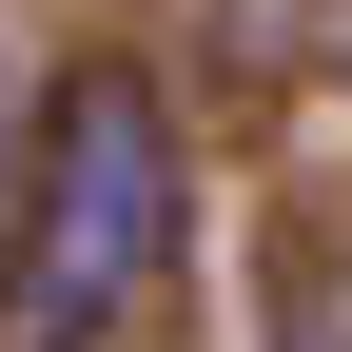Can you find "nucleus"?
Here are the masks:
<instances>
[{
	"label": "nucleus",
	"instance_id": "1",
	"mask_svg": "<svg viewBox=\"0 0 352 352\" xmlns=\"http://www.w3.org/2000/svg\"><path fill=\"white\" fill-rule=\"evenodd\" d=\"M176 254V138L138 78H78L59 98V157H39V254H20V314L39 333H118Z\"/></svg>",
	"mask_w": 352,
	"mask_h": 352
}]
</instances>
